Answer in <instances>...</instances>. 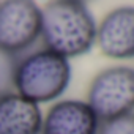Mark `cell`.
I'll list each match as a JSON object with an SVG mask.
<instances>
[{"label":"cell","mask_w":134,"mask_h":134,"mask_svg":"<svg viewBox=\"0 0 134 134\" xmlns=\"http://www.w3.org/2000/svg\"><path fill=\"white\" fill-rule=\"evenodd\" d=\"M41 36L47 51L65 58L82 55L96 40V22L82 2H51L41 10Z\"/></svg>","instance_id":"1"},{"label":"cell","mask_w":134,"mask_h":134,"mask_svg":"<svg viewBox=\"0 0 134 134\" xmlns=\"http://www.w3.org/2000/svg\"><path fill=\"white\" fill-rule=\"evenodd\" d=\"M71 66L52 51H40L16 65L14 88L22 98L40 104L58 98L70 84Z\"/></svg>","instance_id":"2"},{"label":"cell","mask_w":134,"mask_h":134,"mask_svg":"<svg viewBox=\"0 0 134 134\" xmlns=\"http://www.w3.org/2000/svg\"><path fill=\"white\" fill-rule=\"evenodd\" d=\"M88 106L103 121L129 114L134 107V70L115 66L101 71L90 85Z\"/></svg>","instance_id":"3"},{"label":"cell","mask_w":134,"mask_h":134,"mask_svg":"<svg viewBox=\"0 0 134 134\" xmlns=\"http://www.w3.org/2000/svg\"><path fill=\"white\" fill-rule=\"evenodd\" d=\"M41 35V8L30 0L0 3V51L16 54Z\"/></svg>","instance_id":"4"},{"label":"cell","mask_w":134,"mask_h":134,"mask_svg":"<svg viewBox=\"0 0 134 134\" xmlns=\"http://www.w3.org/2000/svg\"><path fill=\"white\" fill-rule=\"evenodd\" d=\"M101 52L110 58L134 57V8L121 7L110 11L96 29Z\"/></svg>","instance_id":"5"},{"label":"cell","mask_w":134,"mask_h":134,"mask_svg":"<svg viewBox=\"0 0 134 134\" xmlns=\"http://www.w3.org/2000/svg\"><path fill=\"white\" fill-rule=\"evenodd\" d=\"M99 120L88 103L66 99L60 101L46 114L43 134H96Z\"/></svg>","instance_id":"6"},{"label":"cell","mask_w":134,"mask_h":134,"mask_svg":"<svg viewBox=\"0 0 134 134\" xmlns=\"http://www.w3.org/2000/svg\"><path fill=\"white\" fill-rule=\"evenodd\" d=\"M43 115L38 104L10 93L0 98V134H38Z\"/></svg>","instance_id":"7"},{"label":"cell","mask_w":134,"mask_h":134,"mask_svg":"<svg viewBox=\"0 0 134 134\" xmlns=\"http://www.w3.org/2000/svg\"><path fill=\"white\" fill-rule=\"evenodd\" d=\"M14 55L0 51V98L10 95L11 88L14 87Z\"/></svg>","instance_id":"8"},{"label":"cell","mask_w":134,"mask_h":134,"mask_svg":"<svg viewBox=\"0 0 134 134\" xmlns=\"http://www.w3.org/2000/svg\"><path fill=\"white\" fill-rule=\"evenodd\" d=\"M101 134H134V114L129 112L126 115L104 121Z\"/></svg>","instance_id":"9"}]
</instances>
